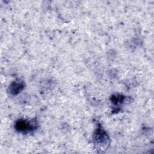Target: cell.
<instances>
[{
    "label": "cell",
    "mask_w": 154,
    "mask_h": 154,
    "mask_svg": "<svg viewBox=\"0 0 154 154\" xmlns=\"http://www.w3.org/2000/svg\"><path fill=\"white\" fill-rule=\"evenodd\" d=\"M35 124L26 120H20L16 123V129L17 131L25 132L32 130L34 128Z\"/></svg>",
    "instance_id": "obj_1"
},
{
    "label": "cell",
    "mask_w": 154,
    "mask_h": 154,
    "mask_svg": "<svg viewBox=\"0 0 154 154\" xmlns=\"http://www.w3.org/2000/svg\"><path fill=\"white\" fill-rule=\"evenodd\" d=\"M23 87L24 85L23 82H20L19 81H15L10 85V90L12 94H16L19 93L23 88Z\"/></svg>",
    "instance_id": "obj_2"
},
{
    "label": "cell",
    "mask_w": 154,
    "mask_h": 154,
    "mask_svg": "<svg viewBox=\"0 0 154 154\" xmlns=\"http://www.w3.org/2000/svg\"><path fill=\"white\" fill-rule=\"evenodd\" d=\"M96 140L97 142L99 143H103V142H106V134L105 133V132L102 130L101 129H97L96 131Z\"/></svg>",
    "instance_id": "obj_3"
}]
</instances>
